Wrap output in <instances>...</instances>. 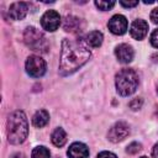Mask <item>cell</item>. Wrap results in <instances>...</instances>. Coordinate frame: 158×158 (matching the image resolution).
Returning <instances> with one entry per match:
<instances>
[{"mask_svg":"<svg viewBox=\"0 0 158 158\" xmlns=\"http://www.w3.org/2000/svg\"><path fill=\"white\" fill-rule=\"evenodd\" d=\"M90 58V51L86 48L83 41L64 38L62 42L59 73L68 75L78 70Z\"/></svg>","mask_w":158,"mask_h":158,"instance_id":"cell-1","label":"cell"},{"mask_svg":"<svg viewBox=\"0 0 158 158\" xmlns=\"http://www.w3.org/2000/svg\"><path fill=\"white\" fill-rule=\"evenodd\" d=\"M7 139L11 144L22 143L28 133V123L26 115L21 110H16L10 114L7 118Z\"/></svg>","mask_w":158,"mask_h":158,"instance_id":"cell-2","label":"cell"},{"mask_svg":"<svg viewBox=\"0 0 158 158\" xmlns=\"http://www.w3.org/2000/svg\"><path fill=\"white\" fill-rule=\"evenodd\" d=\"M116 90L121 96H128L133 94L138 86V75L133 69L125 68L116 74Z\"/></svg>","mask_w":158,"mask_h":158,"instance_id":"cell-3","label":"cell"},{"mask_svg":"<svg viewBox=\"0 0 158 158\" xmlns=\"http://www.w3.org/2000/svg\"><path fill=\"white\" fill-rule=\"evenodd\" d=\"M23 41L25 44L35 52H41V53H46L48 49V42L47 38L44 37V35L35 28V27H27L23 32Z\"/></svg>","mask_w":158,"mask_h":158,"instance_id":"cell-4","label":"cell"},{"mask_svg":"<svg viewBox=\"0 0 158 158\" xmlns=\"http://www.w3.org/2000/svg\"><path fill=\"white\" fill-rule=\"evenodd\" d=\"M46 62L40 56H30L26 60V72L32 78H40L46 73Z\"/></svg>","mask_w":158,"mask_h":158,"instance_id":"cell-5","label":"cell"},{"mask_svg":"<svg viewBox=\"0 0 158 158\" xmlns=\"http://www.w3.org/2000/svg\"><path fill=\"white\" fill-rule=\"evenodd\" d=\"M128 133H130L128 125L123 121H118L110 128V131L107 133V137H109V141H111L114 143H117V142L123 141L128 136Z\"/></svg>","mask_w":158,"mask_h":158,"instance_id":"cell-6","label":"cell"},{"mask_svg":"<svg viewBox=\"0 0 158 158\" xmlns=\"http://www.w3.org/2000/svg\"><path fill=\"white\" fill-rule=\"evenodd\" d=\"M59 23H60V16L54 10L46 11L41 17V25L46 31H49V32L56 31L59 27Z\"/></svg>","mask_w":158,"mask_h":158,"instance_id":"cell-7","label":"cell"},{"mask_svg":"<svg viewBox=\"0 0 158 158\" xmlns=\"http://www.w3.org/2000/svg\"><path fill=\"white\" fill-rule=\"evenodd\" d=\"M107 26L114 35H123L127 30V19L123 15H114L109 20Z\"/></svg>","mask_w":158,"mask_h":158,"instance_id":"cell-8","label":"cell"},{"mask_svg":"<svg viewBox=\"0 0 158 158\" xmlns=\"http://www.w3.org/2000/svg\"><path fill=\"white\" fill-rule=\"evenodd\" d=\"M115 56L121 63H130L133 59L135 52L132 47L127 43H121L115 48Z\"/></svg>","mask_w":158,"mask_h":158,"instance_id":"cell-9","label":"cell"},{"mask_svg":"<svg viewBox=\"0 0 158 158\" xmlns=\"http://www.w3.org/2000/svg\"><path fill=\"white\" fill-rule=\"evenodd\" d=\"M131 36L135 40H143L148 32V23L144 20H135L131 25Z\"/></svg>","mask_w":158,"mask_h":158,"instance_id":"cell-10","label":"cell"},{"mask_svg":"<svg viewBox=\"0 0 158 158\" xmlns=\"http://www.w3.org/2000/svg\"><path fill=\"white\" fill-rule=\"evenodd\" d=\"M28 11V5L22 1H17L10 5L9 7V16L12 20H22Z\"/></svg>","mask_w":158,"mask_h":158,"instance_id":"cell-11","label":"cell"},{"mask_svg":"<svg viewBox=\"0 0 158 158\" xmlns=\"http://www.w3.org/2000/svg\"><path fill=\"white\" fill-rule=\"evenodd\" d=\"M67 154L69 158H88L89 148L81 142H74L70 144Z\"/></svg>","mask_w":158,"mask_h":158,"instance_id":"cell-12","label":"cell"},{"mask_svg":"<svg viewBox=\"0 0 158 158\" xmlns=\"http://www.w3.org/2000/svg\"><path fill=\"white\" fill-rule=\"evenodd\" d=\"M81 20L77 16H65L64 21H63V28L67 32H72V33H77L79 31H81Z\"/></svg>","mask_w":158,"mask_h":158,"instance_id":"cell-13","label":"cell"},{"mask_svg":"<svg viewBox=\"0 0 158 158\" xmlns=\"http://www.w3.org/2000/svg\"><path fill=\"white\" fill-rule=\"evenodd\" d=\"M48 121H49V114L46 110H38L32 117V125L38 128L46 126Z\"/></svg>","mask_w":158,"mask_h":158,"instance_id":"cell-14","label":"cell"},{"mask_svg":"<svg viewBox=\"0 0 158 158\" xmlns=\"http://www.w3.org/2000/svg\"><path fill=\"white\" fill-rule=\"evenodd\" d=\"M85 43L93 48H98L102 43V33L99 31H91L85 36Z\"/></svg>","mask_w":158,"mask_h":158,"instance_id":"cell-15","label":"cell"},{"mask_svg":"<svg viewBox=\"0 0 158 158\" xmlns=\"http://www.w3.org/2000/svg\"><path fill=\"white\" fill-rule=\"evenodd\" d=\"M51 139H52V143L56 147H62L67 142V133H65V131L63 128L58 127V128H56L53 131V133L51 136Z\"/></svg>","mask_w":158,"mask_h":158,"instance_id":"cell-16","label":"cell"},{"mask_svg":"<svg viewBox=\"0 0 158 158\" xmlns=\"http://www.w3.org/2000/svg\"><path fill=\"white\" fill-rule=\"evenodd\" d=\"M32 158H51V153L49 151L43 147V146H38L32 151Z\"/></svg>","mask_w":158,"mask_h":158,"instance_id":"cell-17","label":"cell"},{"mask_svg":"<svg viewBox=\"0 0 158 158\" xmlns=\"http://www.w3.org/2000/svg\"><path fill=\"white\" fill-rule=\"evenodd\" d=\"M141 148H142V146H141L138 142H132V143H130V144L127 146L126 152L130 153V154H136V153H138V152L141 151Z\"/></svg>","mask_w":158,"mask_h":158,"instance_id":"cell-18","label":"cell"},{"mask_svg":"<svg viewBox=\"0 0 158 158\" xmlns=\"http://www.w3.org/2000/svg\"><path fill=\"white\" fill-rule=\"evenodd\" d=\"M95 5L100 10H104L105 11V10H110L115 5V1H95Z\"/></svg>","mask_w":158,"mask_h":158,"instance_id":"cell-19","label":"cell"},{"mask_svg":"<svg viewBox=\"0 0 158 158\" xmlns=\"http://www.w3.org/2000/svg\"><path fill=\"white\" fill-rule=\"evenodd\" d=\"M142 104H143V100H142L141 98H135L133 100L130 101L128 106H130L132 110H138V109H141Z\"/></svg>","mask_w":158,"mask_h":158,"instance_id":"cell-20","label":"cell"},{"mask_svg":"<svg viewBox=\"0 0 158 158\" xmlns=\"http://www.w3.org/2000/svg\"><path fill=\"white\" fill-rule=\"evenodd\" d=\"M151 43H152L153 47L158 48V28L152 32V35H151Z\"/></svg>","mask_w":158,"mask_h":158,"instance_id":"cell-21","label":"cell"},{"mask_svg":"<svg viewBox=\"0 0 158 158\" xmlns=\"http://www.w3.org/2000/svg\"><path fill=\"white\" fill-rule=\"evenodd\" d=\"M96 158H117L114 153H111V152H107V151H104V152H100L99 154H98V157Z\"/></svg>","mask_w":158,"mask_h":158,"instance_id":"cell-22","label":"cell"},{"mask_svg":"<svg viewBox=\"0 0 158 158\" xmlns=\"http://www.w3.org/2000/svg\"><path fill=\"white\" fill-rule=\"evenodd\" d=\"M120 4H121L123 7H135V6L138 5V1H123V0H121Z\"/></svg>","mask_w":158,"mask_h":158,"instance_id":"cell-23","label":"cell"},{"mask_svg":"<svg viewBox=\"0 0 158 158\" xmlns=\"http://www.w3.org/2000/svg\"><path fill=\"white\" fill-rule=\"evenodd\" d=\"M151 20L154 23H158V7L157 9H153V11L151 12Z\"/></svg>","mask_w":158,"mask_h":158,"instance_id":"cell-24","label":"cell"},{"mask_svg":"<svg viewBox=\"0 0 158 158\" xmlns=\"http://www.w3.org/2000/svg\"><path fill=\"white\" fill-rule=\"evenodd\" d=\"M152 154H153V157H154V158H158V143H157V144L153 147Z\"/></svg>","mask_w":158,"mask_h":158,"instance_id":"cell-25","label":"cell"},{"mask_svg":"<svg viewBox=\"0 0 158 158\" xmlns=\"http://www.w3.org/2000/svg\"><path fill=\"white\" fill-rule=\"evenodd\" d=\"M10 158H25V156L22 154V153H20V152H17V153H14Z\"/></svg>","mask_w":158,"mask_h":158,"instance_id":"cell-26","label":"cell"},{"mask_svg":"<svg viewBox=\"0 0 158 158\" xmlns=\"http://www.w3.org/2000/svg\"><path fill=\"white\" fill-rule=\"evenodd\" d=\"M157 93H158V85H157Z\"/></svg>","mask_w":158,"mask_h":158,"instance_id":"cell-27","label":"cell"},{"mask_svg":"<svg viewBox=\"0 0 158 158\" xmlns=\"http://www.w3.org/2000/svg\"><path fill=\"white\" fill-rule=\"evenodd\" d=\"M141 158H147V157H144V156H143V157H141Z\"/></svg>","mask_w":158,"mask_h":158,"instance_id":"cell-28","label":"cell"}]
</instances>
